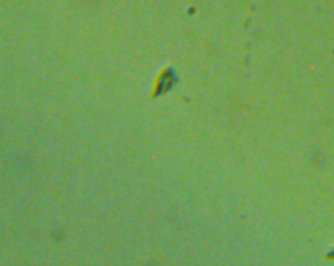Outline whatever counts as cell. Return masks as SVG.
Masks as SVG:
<instances>
[{"label": "cell", "mask_w": 334, "mask_h": 266, "mask_svg": "<svg viewBox=\"0 0 334 266\" xmlns=\"http://www.w3.org/2000/svg\"><path fill=\"white\" fill-rule=\"evenodd\" d=\"M326 258H328V260H330V261H334V250H331L330 253L326 256Z\"/></svg>", "instance_id": "obj_1"}]
</instances>
